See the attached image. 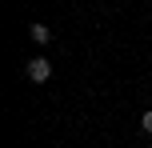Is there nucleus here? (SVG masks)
<instances>
[{
    "instance_id": "obj_1",
    "label": "nucleus",
    "mask_w": 152,
    "mask_h": 148,
    "mask_svg": "<svg viewBox=\"0 0 152 148\" xmlns=\"http://www.w3.org/2000/svg\"><path fill=\"white\" fill-rule=\"evenodd\" d=\"M24 76H28L32 84H48V76H52V60H48V56H36V60H28Z\"/></svg>"
},
{
    "instance_id": "obj_2",
    "label": "nucleus",
    "mask_w": 152,
    "mask_h": 148,
    "mask_svg": "<svg viewBox=\"0 0 152 148\" xmlns=\"http://www.w3.org/2000/svg\"><path fill=\"white\" fill-rule=\"evenodd\" d=\"M28 36L36 40V44H52V28H48V24H32V28H28Z\"/></svg>"
},
{
    "instance_id": "obj_3",
    "label": "nucleus",
    "mask_w": 152,
    "mask_h": 148,
    "mask_svg": "<svg viewBox=\"0 0 152 148\" xmlns=\"http://www.w3.org/2000/svg\"><path fill=\"white\" fill-rule=\"evenodd\" d=\"M140 128H144V132H148V136H152V108H148V112H144V116H140Z\"/></svg>"
}]
</instances>
